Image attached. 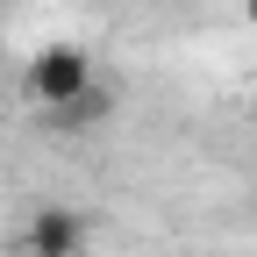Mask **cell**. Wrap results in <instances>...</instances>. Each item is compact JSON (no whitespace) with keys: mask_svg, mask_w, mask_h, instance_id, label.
<instances>
[{"mask_svg":"<svg viewBox=\"0 0 257 257\" xmlns=\"http://www.w3.org/2000/svg\"><path fill=\"white\" fill-rule=\"evenodd\" d=\"M107 86H93V93H79V100H64V107H50L43 121H50V136H86L93 121H107Z\"/></svg>","mask_w":257,"mask_h":257,"instance_id":"3957f363","label":"cell"},{"mask_svg":"<svg viewBox=\"0 0 257 257\" xmlns=\"http://www.w3.org/2000/svg\"><path fill=\"white\" fill-rule=\"evenodd\" d=\"M15 250H22V257H86V250H93V221H86V207H72V200H43L36 214L22 221Z\"/></svg>","mask_w":257,"mask_h":257,"instance_id":"7a4b0ae2","label":"cell"},{"mask_svg":"<svg viewBox=\"0 0 257 257\" xmlns=\"http://www.w3.org/2000/svg\"><path fill=\"white\" fill-rule=\"evenodd\" d=\"M250 29H257V0H250Z\"/></svg>","mask_w":257,"mask_h":257,"instance_id":"277c9868","label":"cell"},{"mask_svg":"<svg viewBox=\"0 0 257 257\" xmlns=\"http://www.w3.org/2000/svg\"><path fill=\"white\" fill-rule=\"evenodd\" d=\"M22 86H29V100L50 114V107H64V100H79V93H93L100 79H93V57H86L79 43H43L36 57H29Z\"/></svg>","mask_w":257,"mask_h":257,"instance_id":"6da1fadb","label":"cell"}]
</instances>
